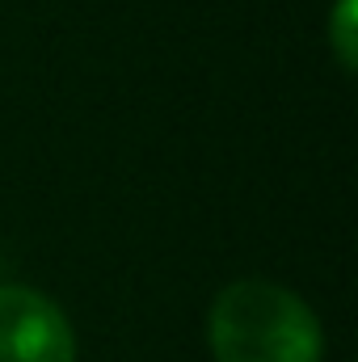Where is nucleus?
I'll use <instances>...</instances> for the list:
<instances>
[{"instance_id": "f03ea898", "label": "nucleus", "mask_w": 358, "mask_h": 362, "mask_svg": "<svg viewBox=\"0 0 358 362\" xmlns=\"http://www.w3.org/2000/svg\"><path fill=\"white\" fill-rule=\"evenodd\" d=\"M0 362H76L64 308L21 282H0Z\"/></svg>"}, {"instance_id": "f257e3e1", "label": "nucleus", "mask_w": 358, "mask_h": 362, "mask_svg": "<svg viewBox=\"0 0 358 362\" xmlns=\"http://www.w3.org/2000/svg\"><path fill=\"white\" fill-rule=\"evenodd\" d=\"M207 346L215 362H321L325 329L295 291L236 278L207 312Z\"/></svg>"}, {"instance_id": "7ed1b4c3", "label": "nucleus", "mask_w": 358, "mask_h": 362, "mask_svg": "<svg viewBox=\"0 0 358 362\" xmlns=\"http://www.w3.org/2000/svg\"><path fill=\"white\" fill-rule=\"evenodd\" d=\"M329 47L346 72L358 68V0H337L329 13Z\"/></svg>"}]
</instances>
